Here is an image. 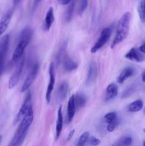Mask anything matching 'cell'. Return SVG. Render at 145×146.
Returning a JSON list of instances; mask_svg holds the SVG:
<instances>
[{
  "mask_svg": "<svg viewBox=\"0 0 145 146\" xmlns=\"http://www.w3.org/2000/svg\"><path fill=\"white\" fill-rule=\"evenodd\" d=\"M34 110L31 107L26 115L20 121V123L13 136L12 139L10 141L8 146H21L26 137L28 129L34 121Z\"/></svg>",
  "mask_w": 145,
  "mask_h": 146,
  "instance_id": "6da1fadb",
  "label": "cell"
},
{
  "mask_svg": "<svg viewBox=\"0 0 145 146\" xmlns=\"http://www.w3.org/2000/svg\"><path fill=\"white\" fill-rule=\"evenodd\" d=\"M33 36V31L30 27H26L20 34L18 37V42H17L16 46L13 52L11 60L10 61V64L11 66L18 63V61L21 59L24 56V53L25 48L31 41V38Z\"/></svg>",
  "mask_w": 145,
  "mask_h": 146,
  "instance_id": "7a4b0ae2",
  "label": "cell"
},
{
  "mask_svg": "<svg viewBox=\"0 0 145 146\" xmlns=\"http://www.w3.org/2000/svg\"><path fill=\"white\" fill-rule=\"evenodd\" d=\"M131 13L127 11L125 12L121 17L118 21L116 33H115V38L111 44L110 48H114L117 45L123 41L127 37L129 31V25H130Z\"/></svg>",
  "mask_w": 145,
  "mask_h": 146,
  "instance_id": "3957f363",
  "label": "cell"
},
{
  "mask_svg": "<svg viewBox=\"0 0 145 146\" xmlns=\"http://www.w3.org/2000/svg\"><path fill=\"white\" fill-rule=\"evenodd\" d=\"M31 99H32V96H31V93L30 91H27L26 96L25 97L24 103H23L22 106L20 108L19 111H18V113L16 115L15 119H14V123L16 124L18 122L21 121L28 112L30 108L32 107V103H31Z\"/></svg>",
  "mask_w": 145,
  "mask_h": 146,
  "instance_id": "277c9868",
  "label": "cell"
},
{
  "mask_svg": "<svg viewBox=\"0 0 145 146\" xmlns=\"http://www.w3.org/2000/svg\"><path fill=\"white\" fill-rule=\"evenodd\" d=\"M111 34H112V29H111L110 27H106V28L103 29L102 31H101V34L98 38V41L94 44L93 46L91 48L90 52L92 54H95L97 51H99L101 48H102L105 45V44L109 41Z\"/></svg>",
  "mask_w": 145,
  "mask_h": 146,
  "instance_id": "5b68a950",
  "label": "cell"
},
{
  "mask_svg": "<svg viewBox=\"0 0 145 146\" xmlns=\"http://www.w3.org/2000/svg\"><path fill=\"white\" fill-rule=\"evenodd\" d=\"M9 35L4 36L0 39V80L4 68L5 58L9 46Z\"/></svg>",
  "mask_w": 145,
  "mask_h": 146,
  "instance_id": "8992f818",
  "label": "cell"
},
{
  "mask_svg": "<svg viewBox=\"0 0 145 146\" xmlns=\"http://www.w3.org/2000/svg\"><path fill=\"white\" fill-rule=\"evenodd\" d=\"M24 64H25V57L23 56L21 58V59L18 61L15 71L13 73L11 76L10 77L8 84V88L9 89H12V88H14L18 84V81L20 80L21 73H22L23 68H24Z\"/></svg>",
  "mask_w": 145,
  "mask_h": 146,
  "instance_id": "52a82bcc",
  "label": "cell"
},
{
  "mask_svg": "<svg viewBox=\"0 0 145 146\" xmlns=\"http://www.w3.org/2000/svg\"><path fill=\"white\" fill-rule=\"evenodd\" d=\"M38 70H39V65H38V64L36 63V64L32 66L29 74H28V76L26 77V80L24 81V84H23L22 86H21V93H24L28 91L30 86L32 85V84L34 82V81H35L36 78L37 76H38Z\"/></svg>",
  "mask_w": 145,
  "mask_h": 146,
  "instance_id": "ba28073f",
  "label": "cell"
},
{
  "mask_svg": "<svg viewBox=\"0 0 145 146\" xmlns=\"http://www.w3.org/2000/svg\"><path fill=\"white\" fill-rule=\"evenodd\" d=\"M49 82H48V86H47L46 94H45V100L47 103L49 104L51 101V94H52L53 90L54 88V85H55V71H54V66L53 63H51L49 66Z\"/></svg>",
  "mask_w": 145,
  "mask_h": 146,
  "instance_id": "9c48e42d",
  "label": "cell"
},
{
  "mask_svg": "<svg viewBox=\"0 0 145 146\" xmlns=\"http://www.w3.org/2000/svg\"><path fill=\"white\" fill-rule=\"evenodd\" d=\"M13 13H14V11L12 9L9 10L0 19V37L7 31L11 21Z\"/></svg>",
  "mask_w": 145,
  "mask_h": 146,
  "instance_id": "30bf717a",
  "label": "cell"
},
{
  "mask_svg": "<svg viewBox=\"0 0 145 146\" xmlns=\"http://www.w3.org/2000/svg\"><path fill=\"white\" fill-rule=\"evenodd\" d=\"M75 111H76V106L75 102V95H72L69 98L68 103V107H67V122L70 123L73 119L75 116Z\"/></svg>",
  "mask_w": 145,
  "mask_h": 146,
  "instance_id": "8fae6325",
  "label": "cell"
},
{
  "mask_svg": "<svg viewBox=\"0 0 145 146\" xmlns=\"http://www.w3.org/2000/svg\"><path fill=\"white\" fill-rule=\"evenodd\" d=\"M63 126V116L62 112V105L60 106L58 109V115H57V121L55 125V140H58Z\"/></svg>",
  "mask_w": 145,
  "mask_h": 146,
  "instance_id": "7c38bea8",
  "label": "cell"
},
{
  "mask_svg": "<svg viewBox=\"0 0 145 146\" xmlns=\"http://www.w3.org/2000/svg\"><path fill=\"white\" fill-rule=\"evenodd\" d=\"M55 20V17H54V11L53 7H50L47 11L46 14H45V20H44V29L45 31L50 30V29L52 27L53 24Z\"/></svg>",
  "mask_w": 145,
  "mask_h": 146,
  "instance_id": "4fadbf2b",
  "label": "cell"
},
{
  "mask_svg": "<svg viewBox=\"0 0 145 146\" xmlns=\"http://www.w3.org/2000/svg\"><path fill=\"white\" fill-rule=\"evenodd\" d=\"M125 58L130 61H136V62H142L144 61V56L141 54L140 51H138L135 48H132L126 54Z\"/></svg>",
  "mask_w": 145,
  "mask_h": 146,
  "instance_id": "5bb4252c",
  "label": "cell"
},
{
  "mask_svg": "<svg viewBox=\"0 0 145 146\" xmlns=\"http://www.w3.org/2000/svg\"><path fill=\"white\" fill-rule=\"evenodd\" d=\"M118 94V86L115 84L112 83L108 85L106 88V94H105V101H109L113 99Z\"/></svg>",
  "mask_w": 145,
  "mask_h": 146,
  "instance_id": "9a60e30c",
  "label": "cell"
},
{
  "mask_svg": "<svg viewBox=\"0 0 145 146\" xmlns=\"http://www.w3.org/2000/svg\"><path fill=\"white\" fill-rule=\"evenodd\" d=\"M134 68H131V67H127L125 68L122 71V72L119 74L118 77L117 78V81L118 84H122L125 81H127V79L130 78L131 76L134 75Z\"/></svg>",
  "mask_w": 145,
  "mask_h": 146,
  "instance_id": "2e32d148",
  "label": "cell"
},
{
  "mask_svg": "<svg viewBox=\"0 0 145 146\" xmlns=\"http://www.w3.org/2000/svg\"><path fill=\"white\" fill-rule=\"evenodd\" d=\"M68 89H69V84H68V82H66V81H63L60 84L58 89V95L60 101H63L66 98Z\"/></svg>",
  "mask_w": 145,
  "mask_h": 146,
  "instance_id": "e0dca14e",
  "label": "cell"
},
{
  "mask_svg": "<svg viewBox=\"0 0 145 146\" xmlns=\"http://www.w3.org/2000/svg\"><path fill=\"white\" fill-rule=\"evenodd\" d=\"M97 77V66L96 64L94 62H92L90 64L89 69H88V76H87L86 83L88 84H90L93 82Z\"/></svg>",
  "mask_w": 145,
  "mask_h": 146,
  "instance_id": "ac0fdd59",
  "label": "cell"
},
{
  "mask_svg": "<svg viewBox=\"0 0 145 146\" xmlns=\"http://www.w3.org/2000/svg\"><path fill=\"white\" fill-rule=\"evenodd\" d=\"M63 68L66 72H71L78 68V64L70 57L65 56L63 61Z\"/></svg>",
  "mask_w": 145,
  "mask_h": 146,
  "instance_id": "d6986e66",
  "label": "cell"
},
{
  "mask_svg": "<svg viewBox=\"0 0 145 146\" xmlns=\"http://www.w3.org/2000/svg\"><path fill=\"white\" fill-rule=\"evenodd\" d=\"M143 101H142L141 99H138L136 100V101H133L132 103H131L128 106V111L129 112H132V113H135V112H138V111H141L143 108Z\"/></svg>",
  "mask_w": 145,
  "mask_h": 146,
  "instance_id": "ffe728a7",
  "label": "cell"
},
{
  "mask_svg": "<svg viewBox=\"0 0 145 146\" xmlns=\"http://www.w3.org/2000/svg\"><path fill=\"white\" fill-rule=\"evenodd\" d=\"M75 102L76 108H82L87 102V98L84 94L78 93L75 95Z\"/></svg>",
  "mask_w": 145,
  "mask_h": 146,
  "instance_id": "44dd1931",
  "label": "cell"
},
{
  "mask_svg": "<svg viewBox=\"0 0 145 146\" xmlns=\"http://www.w3.org/2000/svg\"><path fill=\"white\" fill-rule=\"evenodd\" d=\"M132 143V138L130 136H125L119 138L111 146H130Z\"/></svg>",
  "mask_w": 145,
  "mask_h": 146,
  "instance_id": "7402d4cb",
  "label": "cell"
},
{
  "mask_svg": "<svg viewBox=\"0 0 145 146\" xmlns=\"http://www.w3.org/2000/svg\"><path fill=\"white\" fill-rule=\"evenodd\" d=\"M75 0H72L70 2L69 5H68V9L66 10V13H65V20L67 22H69L71 19H72V15H73L74 9H75Z\"/></svg>",
  "mask_w": 145,
  "mask_h": 146,
  "instance_id": "603a6c76",
  "label": "cell"
},
{
  "mask_svg": "<svg viewBox=\"0 0 145 146\" xmlns=\"http://www.w3.org/2000/svg\"><path fill=\"white\" fill-rule=\"evenodd\" d=\"M138 14L140 20L143 23L145 22V0H141L138 6Z\"/></svg>",
  "mask_w": 145,
  "mask_h": 146,
  "instance_id": "cb8c5ba5",
  "label": "cell"
},
{
  "mask_svg": "<svg viewBox=\"0 0 145 146\" xmlns=\"http://www.w3.org/2000/svg\"><path fill=\"white\" fill-rule=\"evenodd\" d=\"M90 138V133L88 132H85L84 133H82V135L80 137L79 140H78V144L77 146H84L86 144V143L88 142V140Z\"/></svg>",
  "mask_w": 145,
  "mask_h": 146,
  "instance_id": "d4e9b609",
  "label": "cell"
},
{
  "mask_svg": "<svg viewBox=\"0 0 145 146\" xmlns=\"http://www.w3.org/2000/svg\"><path fill=\"white\" fill-rule=\"evenodd\" d=\"M117 118V115L116 112H109L107 114H105L104 116V119H105V122L107 124L110 123L112 121L116 120Z\"/></svg>",
  "mask_w": 145,
  "mask_h": 146,
  "instance_id": "484cf974",
  "label": "cell"
},
{
  "mask_svg": "<svg viewBox=\"0 0 145 146\" xmlns=\"http://www.w3.org/2000/svg\"><path fill=\"white\" fill-rule=\"evenodd\" d=\"M88 5V0H80V4L79 7H78V14L81 15L84 11H85V9H87Z\"/></svg>",
  "mask_w": 145,
  "mask_h": 146,
  "instance_id": "4316f807",
  "label": "cell"
},
{
  "mask_svg": "<svg viewBox=\"0 0 145 146\" xmlns=\"http://www.w3.org/2000/svg\"><path fill=\"white\" fill-rule=\"evenodd\" d=\"M135 85L134 84H132L130 86L128 87L122 94V98H127L129 97L131 94H133L134 92L135 91Z\"/></svg>",
  "mask_w": 145,
  "mask_h": 146,
  "instance_id": "83f0119b",
  "label": "cell"
},
{
  "mask_svg": "<svg viewBox=\"0 0 145 146\" xmlns=\"http://www.w3.org/2000/svg\"><path fill=\"white\" fill-rule=\"evenodd\" d=\"M118 125H119V119L117 118L116 120L108 124L107 127V130L108 132H113L116 129L117 127L118 126Z\"/></svg>",
  "mask_w": 145,
  "mask_h": 146,
  "instance_id": "f1b7e54d",
  "label": "cell"
},
{
  "mask_svg": "<svg viewBox=\"0 0 145 146\" xmlns=\"http://www.w3.org/2000/svg\"><path fill=\"white\" fill-rule=\"evenodd\" d=\"M88 141H89L90 145H92V146H98V145H99L101 143L100 140H99L98 138H95V137H94V136L90 137Z\"/></svg>",
  "mask_w": 145,
  "mask_h": 146,
  "instance_id": "f546056e",
  "label": "cell"
},
{
  "mask_svg": "<svg viewBox=\"0 0 145 146\" xmlns=\"http://www.w3.org/2000/svg\"><path fill=\"white\" fill-rule=\"evenodd\" d=\"M71 1L72 0H58L59 4H61V5H67V4H69Z\"/></svg>",
  "mask_w": 145,
  "mask_h": 146,
  "instance_id": "4dcf8cb0",
  "label": "cell"
},
{
  "mask_svg": "<svg viewBox=\"0 0 145 146\" xmlns=\"http://www.w3.org/2000/svg\"><path fill=\"white\" fill-rule=\"evenodd\" d=\"M75 130H72V131L69 133V134H68V138H67V141H71V138H72V136H73L74 134H75Z\"/></svg>",
  "mask_w": 145,
  "mask_h": 146,
  "instance_id": "1f68e13d",
  "label": "cell"
},
{
  "mask_svg": "<svg viewBox=\"0 0 145 146\" xmlns=\"http://www.w3.org/2000/svg\"><path fill=\"white\" fill-rule=\"evenodd\" d=\"M139 51L142 53H144L145 54V43H144L140 47H139Z\"/></svg>",
  "mask_w": 145,
  "mask_h": 146,
  "instance_id": "d6a6232c",
  "label": "cell"
},
{
  "mask_svg": "<svg viewBox=\"0 0 145 146\" xmlns=\"http://www.w3.org/2000/svg\"><path fill=\"white\" fill-rule=\"evenodd\" d=\"M21 1V0H13V3H14V4L15 6H16L17 4H19Z\"/></svg>",
  "mask_w": 145,
  "mask_h": 146,
  "instance_id": "836d02e7",
  "label": "cell"
},
{
  "mask_svg": "<svg viewBox=\"0 0 145 146\" xmlns=\"http://www.w3.org/2000/svg\"><path fill=\"white\" fill-rule=\"evenodd\" d=\"M142 81L143 82H145V71L142 74Z\"/></svg>",
  "mask_w": 145,
  "mask_h": 146,
  "instance_id": "e575fe53",
  "label": "cell"
},
{
  "mask_svg": "<svg viewBox=\"0 0 145 146\" xmlns=\"http://www.w3.org/2000/svg\"><path fill=\"white\" fill-rule=\"evenodd\" d=\"M1 141H2V135H0V145L1 143Z\"/></svg>",
  "mask_w": 145,
  "mask_h": 146,
  "instance_id": "d590c367",
  "label": "cell"
},
{
  "mask_svg": "<svg viewBox=\"0 0 145 146\" xmlns=\"http://www.w3.org/2000/svg\"><path fill=\"white\" fill-rule=\"evenodd\" d=\"M41 1V0H35V3L36 4H38V3H39Z\"/></svg>",
  "mask_w": 145,
  "mask_h": 146,
  "instance_id": "8d00e7d4",
  "label": "cell"
},
{
  "mask_svg": "<svg viewBox=\"0 0 145 146\" xmlns=\"http://www.w3.org/2000/svg\"><path fill=\"white\" fill-rule=\"evenodd\" d=\"M143 146H145V141L143 142Z\"/></svg>",
  "mask_w": 145,
  "mask_h": 146,
  "instance_id": "74e56055",
  "label": "cell"
},
{
  "mask_svg": "<svg viewBox=\"0 0 145 146\" xmlns=\"http://www.w3.org/2000/svg\"><path fill=\"white\" fill-rule=\"evenodd\" d=\"M143 131H144V133H145V128H144V130H143Z\"/></svg>",
  "mask_w": 145,
  "mask_h": 146,
  "instance_id": "f35d334b",
  "label": "cell"
}]
</instances>
